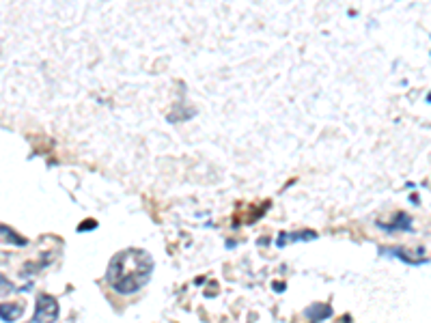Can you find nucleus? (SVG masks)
I'll list each match as a JSON object with an SVG mask.
<instances>
[{"mask_svg":"<svg viewBox=\"0 0 431 323\" xmlns=\"http://www.w3.org/2000/svg\"><path fill=\"white\" fill-rule=\"evenodd\" d=\"M151 272L153 259L147 250L126 248L111 259V265L106 270V280L117 293L132 295L149 282Z\"/></svg>","mask_w":431,"mask_h":323,"instance_id":"obj_1","label":"nucleus"},{"mask_svg":"<svg viewBox=\"0 0 431 323\" xmlns=\"http://www.w3.org/2000/svg\"><path fill=\"white\" fill-rule=\"evenodd\" d=\"M59 302L52 295H39L35 308V323H54L59 319Z\"/></svg>","mask_w":431,"mask_h":323,"instance_id":"obj_2","label":"nucleus"},{"mask_svg":"<svg viewBox=\"0 0 431 323\" xmlns=\"http://www.w3.org/2000/svg\"><path fill=\"white\" fill-rule=\"evenodd\" d=\"M22 312H24V308L20 306V304H3V321L7 323H11V321H16V319H20L22 317Z\"/></svg>","mask_w":431,"mask_h":323,"instance_id":"obj_3","label":"nucleus"}]
</instances>
